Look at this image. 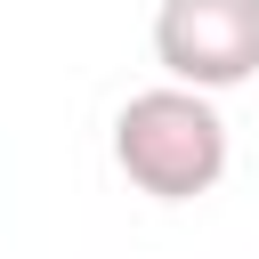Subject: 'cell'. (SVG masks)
Returning a JSON list of instances; mask_svg holds the SVG:
<instances>
[{"label":"cell","mask_w":259,"mask_h":259,"mask_svg":"<svg viewBox=\"0 0 259 259\" xmlns=\"http://www.w3.org/2000/svg\"><path fill=\"white\" fill-rule=\"evenodd\" d=\"M154 57L194 97L243 89L259 73V0H162L154 8Z\"/></svg>","instance_id":"2"},{"label":"cell","mask_w":259,"mask_h":259,"mask_svg":"<svg viewBox=\"0 0 259 259\" xmlns=\"http://www.w3.org/2000/svg\"><path fill=\"white\" fill-rule=\"evenodd\" d=\"M113 162L138 194L154 202H194L227 178V113L178 81L162 89H138L121 113H113Z\"/></svg>","instance_id":"1"}]
</instances>
